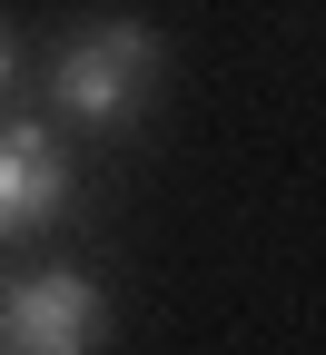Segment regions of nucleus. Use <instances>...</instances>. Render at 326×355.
<instances>
[{
  "mask_svg": "<svg viewBox=\"0 0 326 355\" xmlns=\"http://www.w3.org/2000/svg\"><path fill=\"white\" fill-rule=\"evenodd\" d=\"M20 69H30V60H20V40L0 30V99H10V89H20Z\"/></svg>",
  "mask_w": 326,
  "mask_h": 355,
  "instance_id": "20e7f679",
  "label": "nucleus"
},
{
  "mask_svg": "<svg viewBox=\"0 0 326 355\" xmlns=\"http://www.w3.org/2000/svg\"><path fill=\"white\" fill-rule=\"evenodd\" d=\"M70 198H79V158H70V139H60L50 119H20V109H10V119H0V247L60 227Z\"/></svg>",
  "mask_w": 326,
  "mask_h": 355,
  "instance_id": "7ed1b4c3",
  "label": "nucleus"
},
{
  "mask_svg": "<svg viewBox=\"0 0 326 355\" xmlns=\"http://www.w3.org/2000/svg\"><path fill=\"white\" fill-rule=\"evenodd\" d=\"M168 89V40L149 20H70L50 40V60H40V109L50 128H79V139H119V128L149 119V99Z\"/></svg>",
  "mask_w": 326,
  "mask_h": 355,
  "instance_id": "f257e3e1",
  "label": "nucleus"
},
{
  "mask_svg": "<svg viewBox=\"0 0 326 355\" xmlns=\"http://www.w3.org/2000/svg\"><path fill=\"white\" fill-rule=\"evenodd\" d=\"M109 296L79 266H10L0 277V355H99Z\"/></svg>",
  "mask_w": 326,
  "mask_h": 355,
  "instance_id": "f03ea898",
  "label": "nucleus"
}]
</instances>
